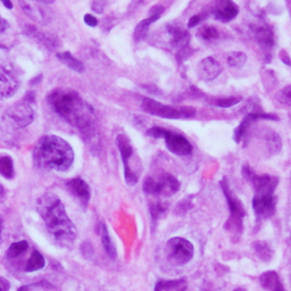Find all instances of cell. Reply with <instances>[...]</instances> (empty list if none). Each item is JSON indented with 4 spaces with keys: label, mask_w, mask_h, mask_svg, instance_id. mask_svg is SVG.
<instances>
[{
    "label": "cell",
    "mask_w": 291,
    "mask_h": 291,
    "mask_svg": "<svg viewBox=\"0 0 291 291\" xmlns=\"http://www.w3.org/2000/svg\"><path fill=\"white\" fill-rule=\"evenodd\" d=\"M48 101L64 120L76 126L85 139H92L96 136L93 121V110L74 90L56 89L48 96Z\"/></svg>",
    "instance_id": "6da1fadb"
},
{
    "label": "cell",
    "mask_w": 291,
    "mask_h": 291,
    "mask_svg": "<svg viewBox=\"0 0 291 291\" xmlns=\"http://www.w3.org/2000/svg\"><path fill=\"white\" fill-rule=\"evenodd\" d=\"M38 211L48 231L61 246H70L76 238V229L68 219L61 199L52 194L42 196L38 201Z\"/></svg>",
    "instance_id": "7a4b0ae2"
},
{
    "label": "cell",
    "mask_w": 291,
    "mask_h": 291,
    "mask_svg": "<svg viewBox=\"0 0 291 291\" xmlns=\"http://www.w3.org/2000/svg\"><path fill=\"white\" fill-rule=\"evenodd\" d=\"M34 160L43 169L64 172L72 166L74 151L62 138L44 136L34 148Z\"/></svg>",
    "instance_id": "3957f363"
},
{
    "label": "cell",
    "mask_w": 291,
    "mask_h": 291,
    "mask_svg": "<svg viewBox=\"0 0 291 291\" xmlns=\"http://www.w3.org/2000/svg\"><path fill=\"white\" fill-rule=\"evenodd\" d=\"M220 186L222 191H223L230 211V216L225 224V228L233 233H240L243 231V222L246 216L245 206L238 198V196L234 194L233 190L230 188L229 181L226 177H223L221 180Z\"/></svg>",
    "instance_id": "277c9868"
},
{
    "label": "cell",
    "mask_w": 291,
    "mask_h": 291,
    "mask_svg": "<svg viewBox=\"0 0 291 291\" xmlns=\"http://www.w3.org/2000/svg\"><path fill=\"white\" fill-rule=\"evenodd\" d=\"M141 108L148 114L162 118H169V120H183V118H191L196 115V108L191 106H167L151 99V98H144L141 102Z\"/></svg>",
    "instance_id": "5b68a950"
},
{
    "label": "cell",
    "mask_w": 291,
    "mask_h": 291,
    "mask_svg": "<svg viewBox=\"0 0 291 291\" xmlns=\"http://www.w3.org/2000/svg\"><path fill=\"white\" fill-rule=\"evenodd\" d=\"M142 188L147 195L172 197L180 190V182L172 174L163 173L158 179L151 176L146 177Z\"/></svg>",
    "instance_id": "8992f818"
},
{
    "label": "cell",
    "mask_w": 291,
    "mask_h": 291,
    "mask_svg": "<svg viewBox=\"0 0 291 291\" xmlns=\"http://www.w3.org/2000/svg\"><path fill=\"white\" fill-rule=\"evenodd\" d=\"M167 257L175 265H186L194 258L195 247L189 240L174 236L167 241Z\"/></svg>",
    "instance_id": "52a82bcc"
},
{
    "label": "cell",
    "mask_w": 291,
    "mask_h": 291,
    "mask_svg": "<svg viewBox=\"0 0 291 291\" xmlns=\"http://www.w3.org/2000/svg\"><path fill=\"white\" fill-rule=\"evenodd\" d=\"M22 11L40 25H48L52 19V12L42 0H19Z\"/></svg>",
    "instance_id": "ba28073f"
},
{
    "label": "cell",
    "mask_w": 291,
    "mask_h": 291,
    "mask_svg": "<svg viewBox=\"0 0 291 291\" xmlns=\"http://www.w3.org/2000/svg\"><path fill=\"white\" fill-rule=\"evenodd\" d=\"M5 118L17 129L29 126L33 122L34 113L29 103H15L6 111Z\"/></svg>",
    "instance_id": "9c48e42d"
},
{
    "label": "cell",
    "mask_w": 291,
    "mask_h": 291,
    "mask_svg": "<svg viewBox=\"0 0 291 291\" xmlns=\"http://www.w3.org/2000/svg\"><path fill=\"white\" fill-rule=\"evenodd\" d=\"M116 144L118 150H120L123 165H124V177L126 183L130 186H135L138 180H139V177H138L137 173L133 172L130 166V160L133 155V148L131 141L129 138H127V136L120 135L116 138Z\"/></svg>",
    "instance_id": "30bf717a"
},
{
    "label": "cell",
    "mask_w": 291,
    "mask_h": 291,
    "mask_svg": "<svg viewBox=\"0 0 291 291\" xmlns=\"http://www.w3.org/2000/svg\"><path fill=\"white\" fill-rule=\"evenodd\" d=\"M253 208L257 219H271L277 209V198L274 192H263L255 194L253 199Z\"/></svg>",
    "instance_id": "8fae6325"
},
{
    "label": "cell",
    "mask_w": 291,
    "mask_h": 291,
    "mask_svg": "<svg viewBox=\"0 0 291 291\" xmlns=\"http://www.w3.org/2000/svg\"><path fill=\"white\" fill-rule=\"evenodd\" d=\"M18 88L16 74L8 65L0 63V99L12 97Z\"/></svg>",
    "instance_id": "7c38bea8"
},
{
    "label": "cell",
    "mask_w": 291,
    "mask_h": 291,
    "mask_svg": "<svg viewBox=\"0 0 291 291\" xmlns=\"http://www.w3.org/2000/svg\"><path fill=\"white\" fill-rule=\"evenodd\" d=\"M163 139L165 140V145L167 149H169L171 152H173L174 155L187 156L190 155L192 152V145L183 136L166 130Z\"/></svg>",
    "instance_id": "4fadbf2b"
},
{
    "label": "cell",
    "mask_w": 291,
    "mask_h": 291,
    "mask_svg": "<svg viewBox=\"0 0 291 291\" xmlns=\"http://www.w3.org/2000/svg\"><path fill=\"white\" fill-rule=\"evenodd\" d=\"M260 120L278 121L279 117L274 114H266V113H249V114H247L243 118V121L240 122V124L234 131V141L236 144H239V142H241V140L244 139V137L246 133H247V130L249 129L250 125Z\"/></svg>",
    "instance_id": "5bb4252c"
},
{
    "label": "cell",
    "mask_w": 291,
    "mask_h": 291,
    "mask_svg": "<svg viewBox=\"0 0 291 291\" xmlns=\"http://www.w3.org/2000/svg\"><path fill=\"white\" fill-rule=\"evenodd\" d=\"M239 8L233 0H218L213 8L215 18L221 22H230L238 16Z\"/></svg>",
    "instance_id": "9a60e30c"
},
{
    "label": "cell",
    "mask_w": 291,
    "mask_h": 291,
    "mask_svg": "<svg viewBox=\"0 0 291 291\" xmlns=\"http://www.w3.org/2000/svg\"><path fill=\"white\" fill-rule=\"evenodd\" d=\"M222 72L221 64L213 57L201 59L197 66V74L205 81H211L218 77Z\"/></svg>",
    "instance_id": "2e32d148"
},
{
    "label": "cell",
    "mask_w": 291,
    "mask_h": 291,
    "mask_svg": "<svg viewBox=\"0 0 291 291\" xmlns=\"http://www.w3.org/2000/svg\"><path fill=\"white\" fill-rule=\"evenodd\" d=\"M66 186L68 191H70L75 198L80 200V203L83 206L88 205L91 197V190L90 187H89V184L85 180L80 179V177H76V179L68 181Z\"/></svg>",
    "instance_id": "e0dca14e"
},
{
    "label": "cell",
    "mask_w": 291,
    "mask_h": 291,
    "mask_svg": "<svg viewBox=\"0 0 291 291\" xmlns=\"http://www.w3.org/2000/svg\"><path fill=\"white\" fill-rule=\"evenodd\" d=\"M255 39L263 50H271L274 46V33L270 27H257L254 29Z\"/></svg>",
    "instance_id": "ac0fdd59"
},
{
    "label": "cell",
    "mask_w": 291,
    "mask_h": 291,
    "mask_svg": "<svg viewBox=\"0 0 291 291\" xmlns=\"http://www.w3.org/2000/svg\"><path fill=\"white\" fill-rule=\"evenodd\" d=\"M24 33H25L27 36L30 38H34L36 40L40 42L43 47L50 49V50L59 47L58 40L55 37L50 36V34H48V33H43V32L38 31V30L34 27H31V25L27 27L25 30H24Z\"/></svg>",
    "instance_id": "d6986e66"
},
{
    "label": "cell",
    "mask_w": 291,
    "mask_h": 291,
    "mask_svg": "<svg viewBox=\"0 0 291 291\" xmlns=\"http://www.w3.org/2000/svg\"><path fill=\"white\" fill-rule=\"evenodd\" d=\"M167 32L171 36V44L176 48H182L188 46L190 41V34L187 30L181 27H167Z\"/></svg>",
    "instance_id": "ffe728a7"
},
{
    "label": "cell",
    "mask_w": 291,
    "mask_h": 291,
    "mask_svg": "<svg viewBox=\"0 0 291 291\" xmlns=\"http://www.w3.org/2000/svg\"><path fill=\"white\" fill-rule=\"evenodd\" d=\"M188 284L186 279L160 280L156 283L155 291H187Z\"/></svg>",
    "instance_id": "44dd1931"
},
{
    "label": "cell",
    "mask_w": 291,
    "mask_h": 291,
    "mask_svg": "<svg viewBox=\"0 0 291 291\" xmlns=\"http://www.w3.org/2000/svg\"><path fill=\"white\" fill-rule=\"evenodd\" d=\"M100 238H101L103 249H105L107 255L110 256L111 258L115 259L116 255H117L116 247H115L114 243H113L110 232H108V229H107L106 224H103V223L100 225Z\"/></svg>",
    "instance_id": "7402d4cb"
},
{
    "label": "cell",
    "mask_w": 291,
    "mask_h": 291,
    "mask_svg": "<svg viewBox=\"0 0 291 291\" xmlns=\"http://www.w3.org/2000/svg\"><path fill=\"white\" fill-rule=\"evenodd\" d=\"M57 58L73 71H75L77 73H82L83 71H85V66H83L82 62H80L78 59L74 57L71 52H68V51L59 52L57 54Z\"/></svg>",
    "instance_id": "603a6c76"
},
{
    "label": "cell",
    "mask_w": 291,
    "mask_h": 291,
    "mask_svg": "<svg viewBox=\"0 0 291 291\" xmlns=\"http://www.w3.org/2000/svg\"><path fill=\"white\" fill-rule=\"evenodd\" d=\"M157 19L158 18L154 16H149L146 19H142V21L136 27L135 32H133V38H135V40L136 41L144 40V39L147 37L148 31H149V27L152 23H155Z\"/></svg>",
    "instance_id": "cb8c5ba5"
},
{
    "label": "cell",
    "mask_w": 291,
    "mask_h": 291,
    "mask_svg": "<svg viewBox=\"0 0 291 291\" xmlns=\"http://www.w3.org/2000/svg\"><path fill=\"white\" fill-rule=\"evenodd\" d=\"M253 248L255 250L256 255L258 256L259 259H262L263 262H270L273 257V249L271 248V246L265 243V241H255L253 244Z\"/></svg>",
    "instance_id": "d4e9b609"
},
{
    "label": "cell",
    "mask_w": 291,
    "mask_h": 291,
    "mask_svg": "<svg viewBox=\"0 0 291 291\" xmlns=\"http://www.w3.org/2000/svg\"><path fill=\"white\" fill-rule=\"evenodd\" d=\"M280 281L279 274L275 271H268L259 277V283L266 290H272Z\"/></svg>",
    "instance_id": "484cf974"
},
{
    "label": "cell",
    "mask_w": 291,
    "mask_h": 291,
    "mask_svg": "<svg viewBox=\"0 0 291 291\" xmlns=\"http://www.w3.org/2000/svg\"><path fill=\"white\" fill-rule=\"evenodd\" d=\"M43 266H44L43 256L39 253V251L34 250L31 255V257H30L28 260L25 271L27 272H36V271L41 270Z\"/></svg>",
    "instance_id": "4316f807"
},
{
    "label": "cell",
    "mask_w": 291,
    "mask_h": 291,
    "mask_svg": "<svg viewBox=\"0 0 291 291\" xmlns=\"http://www.w3.org/2000/svg\"><path fill=\"white\" fill-rule=\"evenodd\" d=\"M197 36L204 41H213L216 40V39H219L220 31L215 27L204 25L199 28L198 32H197Z\"/></svg>",
    "instance_id": "83f0119b"
},
{
    "label": "cell",
    "mask_w": 291,
    "mask_h": 291,
    "mask_svg": "<svg viewBox=\"0 0 291 291\" xmlns=\"http://www.w3.org/2000/svg\"><path fill=\"white\" fill-rule=\"evenodd\" d=\"M0 174L6 179L14 176V163L9 156H0Z\"/></svg>",
    "instance_id": "f1b7e54d"
},
{
    "label": "cell",
    "mask_w": 291,
    "mask_h": 291,
    "mask_svg": "<svg viewBox=\"0 0 291 291\" xmlns=\"http://www.w3.org/2000/svg\"><path fill=\"white\" fill-rule=\"evenodd\" d=\"M266 144H268L269 150L272 154H278L282 147V142H281V138L275 132H269V135L266 136Z\"/></svg>",
    "instance_id": "f546056e"
},
{
    "label": "cell",
    "mask_w": 291,
    "mask_h": 291,
    "mask_svg": "<svg viewBox=\"0 0 291 291\" xmlns=\"http://www.w3.org/2000/svg\"><path fill=\"white\" fill-rule=\"evenodd\" d=\"M29 248V244L27 241H18V243H14L11 246H9V248L7 250V257L9 258H15L17 257V256L22 255L23 253H25V250Z\"/></svg>",
    "instance_id": "4dcf8cb0"
},
{
    "label": "cell",
    "mask_w": 291,
    "mask_h": 291,
    "mask_svg": "<svg viewBox=\"0 0 291 291\" xmlns=\"http://www.w3.org/2000/svg\"><path fill=\"white\" fill-rule=\"evenodd\" d=\"M247 62V55L243 51H233L228 56V64L230 67H241Z\"/></svg>",
    "instance_id": "1f68e13d"
},
{
    "label": "cell",
    "mask_w": 291,
    "mask_h": 291,
    "mask_svg": "<svg viewBox=\"0 0 291 291\" xmlns=\"http://www.w3.org/2000/svg\"><path fill=\"white\" fill-rule=\"evenodd\" d=\"M277 100L284 106L291 107V85L281 89L277 95Z\"/></svg>",
    "instance_id": "d6a6232c"
},
{
    "label": "cell",
    "mask_w": 291,
    "mask_h": 291,
    "mask_svg": "<svg viewBox=\"0 0 291 291\" xmlns=\"http://www.w3.org/2000/svg\"><path fill=\"white\" fill-rule=\"evenodd\" d=\"M241 101V98L239 97H228V98H220V99H216L215 105L221 108H230L236 103H239Z\"/></svg>",
    "instance_id": "836d02e7"
},
{
    "label": "cell",
    "mask_w": 291,
    "mask_h": 291,
    "mask_svg": "<svg viewBox=\"0 0 291 291\" xmlns=\"http://www.w3.org/2000/svg\"><path fill=\"white\" fill-rule=\"evenodd\" d=\"M194 52H195V50L189 46V44H188V46H184V47L180 48L179 51L176 52V61H177V63H179V64L184 63L187 59H188Z\"/></svg>",
    "instance_id": "e575fe53"
},
{
    "label": "cell",
    "mask_w": 291,
    "mask_h": 291,
    "mask_svg": "<svg viewBox=\"0 0 291 291\" xmlns=\"http://www.w3.org/2000/svg\"><path fill=\"white\" fill-rule=\"evenodd\" d=\"M166 210V207L162 204H152L150 206V214L152 220H157Z\"/></svg>",
    "instance_id": "d590c367"
},
{
    "label": "cell",
    "mask_w": 291,
    "mask_h": 291,
    "mask_svg": "<svg viewBox=\"0 0 291 291\" xmlns=\"http://www.w3.org/2000/svg\"><path fill=\"white\" fill-rule=\"evenodd\" d=\"M165 132H166V130L163 129V127H161V126H152L147 131V135L149 137L155 138V139H160V138L164 137Z\"/></svg>",
    "instance_id": "8d00e7d4"
},
{
    "label": "cell",
    "mask_w": 291,
    "mask_h": 291,
    "mask_svg": "<svg viewBox=\"0 0 291 291\" xmlns=\"http://www.w3.org/2000/svg\"><path fill=\"white\" fill-rule=\"evenodd\" d=\"M164 12H165V7L164 6H162V5H155L154 7L150 8L149 16H154V17L160 18Z\"/></svg>",
    "instance_id": "74e56055"
},
{
    "label": "cell",
    "mask_w": 291,
    "mask_h": 291,
    "mask_svg": "<svg viewBox=\"0 0 291 291\" xmlns=\"http://www.w3.org/2000/svg\"><path fill=\"white\" fill-rule=\"evenodd\" d=\"M85 23L87 24V25L93 28V27L98 25V19L95 16H92L91 14H86L85 15Z\"/></svg>",
    "instance_id": "f35d334b"
},
{
    "label": "cell",
    "mask_w": 291,
    "mask_h": 291,
    "mask_svg": "<svg viewBox=\"0 0 291 291\" xmlns=\"http://www.w3.org/2000/svg\"><path fill=\"white\" fill-rule=\"evenodd\" d=\"M201 15H194V16H191L189 18V22H188V28L189 29H192V28H195L198 25V24L200 23L201 21Z\"/></svg>",
    "instance_id": "ab89813d"
},
{
    "label": "cell",
    "mask_w": 291,
    "mask_h": 291,
    "mask_svg": "<svg viewBox=\"0 0 291 291\" xmlns=\"http://www.w3.org/2000/svg\"><path fill=\"white\" fill-rule=\"evenodd\" d=\"M92 8L93 11L97 12V13H102V9H103V2L102 0H93V4H92Z\"/></svg>",
    "instance_id": "60d3db41"
},
{
    "label": "cell",
    "mask_w": 291,
    "mask_h": 291,
    "mask_svg": "<svg viewBox=\"0 0 291 291\" xmlns=\"http://www.w3.org/2000/svg\"><path fill=\"white\" fill-rule=\"evenodd\" d=\"M280 58H281V61L283 62V64H285V65H288V66L291 67V58H290V56L288 55L287 51L281 50V52H280Z\"/></svg>",
    "instance_id": "b9f144b4"
},
{
    "label": "cell",
    "mask_w": 291,
    "mask_h": 291,
    "mask_svg": "<svg viewBox=\"0 0 291 291\" xmlns=\"http://www.w3.org/2000/svg\"><path fill=\"white\" fill-rule=\"evenodd\" d=\"M11 288V284H9L8 281L4 278H0V291H8Z\"/></svg>",
    "instance_id": "7bdbcfd3"
},
{
    "label": "cell",
    "mask_w": 291,
    "mask_h": 291,
    "mask_svg": "<svg viewBox=\"0 0 291 291\" xmlns=\"http://www.w3.org/2000/svg\"><path fill=\"white\" fill-rule=\"evenodd\" d=\"M7 28H8V22L3 17H0V33L6 31Z\"/></svg>",
    "instance_id": "ee69618b"
},
{
    "label": "cell",
    "mask_w": 291,
    "mask_h": 291,
    "mask_svg": "<svg viewBox=\"0 0 291 291\" xmlns=\"http://www.w3.org/2000/svg\"><path fill=\"white\" fill-rule=\"evenodd\" d=\"M2 3L4 4V6L8 9H13V4L11 0H2Z\"/></svg>",
    "instance_id": "f6af8a7d"
},
{
    "label": "cell",
    "mask_w": 291,
    "mask_h": 291,
    "mask_svg": "<svg viewBox=\"0 0 291 291\" xmlns=\"http://www.w3.org/2000/svg\"><path fill=\"white\" fill-rule=\"evenodd\" d=\"M271 291H285V290H284L283 284L281 283V281H280V282H279L277 285H275V287H274L272 290H271Z\"/></svg>",
    "instance_id": "bcb514c9"
},
{
    "label": "cell",
    "mask_w": 291,
    "mask_h": 291,
    "mask_svg": "<svg viewBox=\"0 0 291 291\" xmlns=\"http://www.w3.org/2000/svg\"><path fill=\"white\" fill-rule=\"evenodd\" d=\"M285 5H287V9H288V12L291 16V0H285Z\"/></svg>",
    "instance_id": "7dc6e473"
},
{
    "label": "cell",
    "mask_w": 291,
    "mask_h": 291,
    "mask_svg": "<svg viewBox=\"0 0 291 291\" xmlns=\"http://www.w3.org/2000/svg\"><path fill=\"white\" fill-rule=\"evenodd\" d=\"M3 226H4V222H3V219L0 218V238H2V231H3Z\"/></svg>",
    "instance_id": "c3c4849f"
},
{
    "label": "cell",
    "mask_w": 291,
    "mask_h": 291,
    "mask_svg": "<svg viewBox=\"0 0 291 291\" xmlns=\"http://www.w3.org/2000/svg\"><path fill=\"white\" fill-rule=\"evenodd\" d=\"M17 291H29V287H27V285H23V287L19 288Z\"/></svg>",
    "instance_id": "681fc988"
},
{
    "label": "cell",
    "mask_w": 291,
    "mask_h": 291,
    "mask_svg": "<svg viewBox=\"0 0 291 291\" xmlns=\"http://www.w3.org/2000/svg\"><path fill=\"white\" fill-rule=\"evenodd\" d=\"M5 195V189H4V187L0 184V196H4Z\"/></svg>",
    "instance_id": "f907efd6"
},
{
    "label": "cell",
    "mask_w": 291,
    "mask_h": 291,
    "mask_svg": "<svg viewBox=\"0 0 291 291\" xmlns=\"http://www.w3.org/2000/svg\"><path fill=\"white\" fill-rule=\"evenodd\" d=\"M42 2H43L44 4H47V5H49V4H52L54 2H55V0H42Z\"/></svg>",
    "instance_id": "816d5d0a"
}]
</instances>
